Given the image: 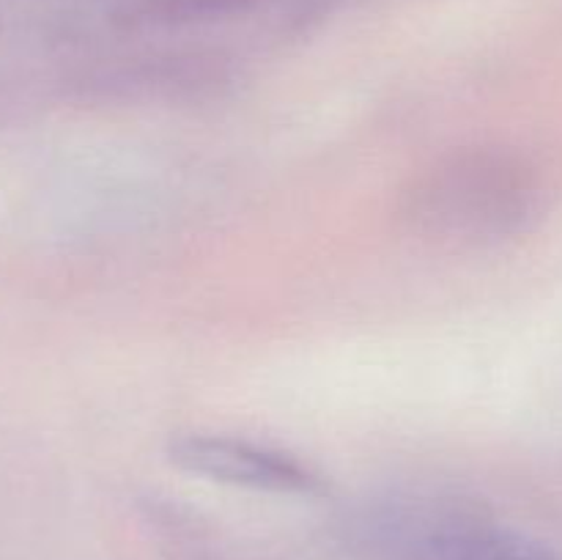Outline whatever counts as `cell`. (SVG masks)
I'll return each mask as SVG.
<instances>
[{"label":"cell","instance_id":"1","mask_svg":"<svg viewBox=\"0 0 562 560\" xmlns=\"http://www.w3.org/2000/svg\"><path fill=\"white\" fill-rule=\"evenodd\" d=\"M538 201L541 187L525 159L497 148H461L412 179L401 220L423 239L483 245L525 231Z\"/></svg>","mask_w":562,"mask_h":560},{"label":"cell","instance_id":"2","mask_svg":"<svg viewBox=\"0 0 562 560\" xmlns=\"http://www.w3.org/2000/svg\"><path fill=\"white\" fill-rule=\"evenodd\" d=\"M393 560H562L552 549L461 505H415L382 519Z\"/></svg>","mask_w":562,"mask_h":560},{"label":"cell","instance_id":"3","mask_svg":"<svg viewBox=\"0 0 562 560\" xmlns=\"http://www.w3.org/2000/svg\"><path fill=\"white\" fill-rule=\"evenodd\" d=\"M168 461L190 475L250 492L285 497H322L327 478L296 453L250 437L220 432H190L168 443Z\"/></svg>","mask_w":562,"mask_h":560}]
</instances>
